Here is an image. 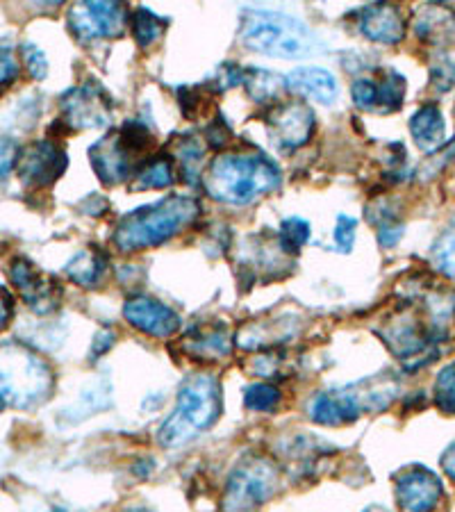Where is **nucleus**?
Instances as JSON below:
<instances>
[{
	"instance_id": "7ed1b4c3",
	"label": "nucleus",
	"mask_w": 455,
	"mask_h": 512,
	"mask_svg": "<svg viewBox=\"0 0 455 512\" xmlns=\"http://www.w3.org/2000/svg\"><path fill=\"white\" fill-rule=\"evenodd\" d=\"M242 44L255 53L280 60H305L324 48L321 39L303 21L271 10H244Z\"/></svg>"
},
{
	"instance_id": "dca6fc26",
	"label": "nucleus",
	"mask_w": 455,
	"mask_h": 512,
	"mask_svg": "<svg viewBox=\"0 0 455 512\" xmlns=\"http://www.w3.org/2000/svg\"><path fill=\"white\" fill-rule=\"evenodd\" d=\"M123 317L130 326L153 337H171L180 328L176 312L153 296H132L123 305Z\"/></svg>"
},
{
	"instance_id": "2f4dec72",
	"label": "nucleus",
	"mask_w": 455,
	"mask_h": 512,
	"mask_svg": "<svg viewBox=\"0 0 455 512\" xmlns=\"http://www.w3.org/2000/svg\"><path fill=\"white\" fill-rule=\"evenodd\" d=\"M19 76V62H16L14 46L10 41H0V89H5Z\"/></svg>"
},
{
	"instance_id": "5701e85b",
	"label": "nucleus",
	"mask_w": 455,
	"mask_h": 512,
	"mask_svg": "<svg viewBox=\"0 0 455 512\" xmlns=\"http://www.w3.org/2000/svg\"><path fill=\"white\" fill-rule=\"evenodd\" d=\"M173 160L169 153H157L153 158H148L146 162H142V167L135 171V187L137 189H162L169 187L176 178L173 173Z\"/></svg>"
},
{
	"instance_id": "e433bc0d",
	"label": "nucleus",
	"mask_w": 455,
	"mask_h": 512,
	"mask_svg": "<svg viewBox=\"0 0 455 512\" xmlns=\"http://www.w3.org/2000/svg\"><path fill=\"white\" fill-rule=\"evenodd\" d=\"M10 317H12V296L0 287V328H5Z\"/></svg>"
},
{
	"instance_id": "f8f14e48",
	"label": "nucleus",
	"mask_w": 455,
	"mask_h": 512,
	"mask_svg": "<svg viewBox=\"0 0 455 512\" xmlns=\"http://www.w3.org/2000/svg\"><path fill=\"white\" fill-rule=\"evenodd\" d=\"M353 103L360 110L390 114L403 105L405 98V80L401 73L383 71L378 80L374 78H358L353 82Z\"/></svg>"
},
{
	"instance_id": "aec40b11",
	"label": "nucleus",
	"mask_w": 455,
	"mask_h": 512,
	"mask_svg": "<svg viewBox=\"0 0 455 512\" xmlns=\"http://www.w3.org/2000/svg\"><path fill=\"white\" fill-rule=\"evenodd\" d=\"M185 346L189 353H194L203 360L226 358L230 353V335L223 324L194 326L185 335Z\"/></svg>"
},
{
	"instance_id": "39448f33",
	"label": "nucleus",
	"mask_w": 455,
	"mask_h": 512,
	"mask_svg": "<svg viewBox=\"0 0 455 512\" xmlns=\"http://www.w3.org/2000/svg\"><path fill=\"white\" fill-rule=\"evenodd\" d=\"M53 390V374L26 346H0V408H30Z\"/></svg>"
},
{
	"instance_id": "a211bd4d",
	"label": "nucleus",
	"mask_w": 455,
	"mask_h": 512,
	"mask_svg": "<svg viewBox=\"0 0 455 512\" xmlns=\"http://www.w3.org/2000/svg\"><path fill=\"white\" fill-rule=\"evenodd\" d=\"M362 415V401L351 390H328L314 396L310 417L324 426L351 424Z\"/></svg>"
},
{
	"instance_id": "6ab92c4d",
	"label": "nucleus",
	"mask_w": 455,
	"mask_h": 512,
	"mask_svg": "<svg viewBox=\"0 0 455 512\" xmlns=\"http://www.w3.org/2000/svg\"><path fill=\"white\" fill-rule=\"evenodd\" d=\"M285 87L292 94L310 98V101H317L321 105H333L339 94L333 73L321 69V66H301V69L292 71L285 78Z\"/></svg>"
},
{
	"instance_id": "2eb2a0df",
	"label": "nucleus",
	"mask_w": 455,
	"mask_h": 512,
	"mask_svg": "<svg viewBox=\"0 0 455 512\" xmlns=\"http://www.w3.org/2000/svg\"><path fill=\"white\" fill-rule=\"evenodd\" d=\"M442 481L424 467H408L396 476V499L405 512H430L442 499Z\"/></svg>"
},
{
	"instance_id": "c756f323",
	"label": "nucleus",
	"mask_w": 455,
	"mask_h": 512,
	"mask_svg": "<svg viewBox=\"0 0 455 512\" xmlns=\"http://www.w3.org/2000/svg\"><path fill=\"white\" fill-rule=\"evenodd\" d=\"M435 403L444 415H455V362L446 365L435 381Z\"/></svg>"
},
{
	"instance_id": "0eeeda50",
	"label": "nucleus",
	"mask_w": 455,
	"mask_h": 512,
	"mask_svg": "<svg viewBox=\"0 0 455 512\" xmlns=\"http://www.w3.org/2000/svg\"><path fill=\"white\" fill-rule=\"evenodd\" d=\"M278 490V469L267 458H246L228 478L223 512H258Z\"/></svg>"
},
{
	"instance_id": "473e14b6",
	"label": "nucleus",
	"mask_w": 455,
	"mask_h": 512,
	"mask_svg": "<svg viewBox=\"0 0 455 512\" xmlns=\"http://www.w3.org/2000/svg\"><path fill=\"white\" fill-rule=\"evenodd\" d=\"M355 228H358V221L351 219V217H346V214H339L335 230H333V239H335V246L342 253H349L353 249Z\"/></svg>"
},
{
	"instance_id": "f03ea898",
	"label": "nucleus",
	"mask_w": 455,
	"mask_h": 512,
	"mask_svg": "<svg viewBox=\"0 0 455 512\" xmlns=\"http://www.w3.org/2000/svg\"><path fill=\"white\" fill-rule=\"evenodd\" d=\"M280 185V171L264 153H221L205 173V189L212 198L230 205H246L253 198L273 192Z\"/></svg>"
},
{
	"instance_id": "ea45409f",
	"label": "nucleus",
	"mask_w": 455,
	"mask_h": 512,
	"mask_svg": "<svg viewBox=\"0 0 455 512\" xmlns=\"http://www.w3.org/2000/svg\"><path fill=\"white\" fill-rule=\"evenodd\" d=\"M126 512H153V510H148V508H130Z\"/></svg>"
},
{
	"instance_id": "58836bf2",
	"label": "nucleus",
	"mask_w": 455,
	"mask_h": 512,
	"mask_svg": "<svg viewBox=\"0 0 455 512\" xmlns=\"http://www.w3.org/2000/svg\"><path fill=\"white\" fill-rule=\"evenodd\" d=\"M364 512H392V510H387V508H380V506H371V508H367Z\"/></svg>"
},
{
	"instance_id": "4468645a",
	"label": "nucleus",
	"mask_w": 455,
	"mask_h": 512,
	"mask_svg": "<svg viewBox=\"0 0 455 512\" xmlns=\"http://www.w3.org/2000/svg\"><path fill=\"white\" fill-rule=\"evenodd\" d=\"M16 167H19V176L23 183L30 187H44L55 183V180L62 176V171L66 167V155L62 151V146L44 139V142L28 146L26 151L19 155Z\"/></svg>"
},
{
	"instance_id": "72a5a7b5",
	"label": "nucleus",
	"mask_w": 455,
	"mask_h": 512,
	"mask_svg": "<svg viewBox=\"0 0 455 512\" xmlns=\"http://www.w3.org/2000/svg\"><path fill=\"white\" fill-rule=\"evenodd\" d=\"M23 60H26V66H28V71H30V76L32 78H37V80H41V78H46V73H48V60H46V55H44V51H41V48H37L35 44H23Z\"/></svg>"
},
{
	"instance_id": "423d86ee",
	"label": "nucleus",
	"mask_w": 455,
	"mask_h": 512,
	"mask_svg": "<svg viewBox=\"0 0 455 512\" xmlns=\"http://www.w3.org/2000/svg\"><path fill=\"white\" fill-rule=\"evenodd\" d=\"M151 142L148 130L137 126V123H126L117 132H107L101 142L91 146V164L98 178L105 185H117L130 178L132 169H139L142 164L137 162L139 153Z\"/></svg>"
},
{
	"instance_id": "ddd939ff",
	"label": "nucleus",
	"mask_w": 455,
	"mask_h": 512,
	"mask_svg": "<svg viewBox=\"0 0 455 512\" xmlns=\"http://www.w3.org/2000/svg\"><path fill=\"white\" fill-rule=\"evenodd\" d=\"M314 123L317 121H314L312 110L303 103H283L267 114L273 144L283 148V151H294V148L308 142Z\"/></svg>"
},
{
	"instance_id": "9d476101",
	"label": "nucleus",
	"mask_w": 455,
	"mask_h": 512,
	"mask_svg": "<svg viewBox=\"0 0 455 512\" xmlns=\"http://www.w3.org/2000/svg\"><path fill=\"white\" fill-rule=\"evenodd\" d=\"M62 117L69 123L73 130H85V128H103L110 121L112 103L103 89L96 85H87L71 89L62 96Z\"/></svg>"
},
{
	"instance_id": "393cba45",
	"label": "nucleus",
	"mask_w": 455,
	"mask_h": 512,
	"mask_svg": "<svg viewBox=\"0 0 455 512\" xmlns=\"http://www.w3.org/2000/svg\"><path fill=\"white\" fill-rule=\"evenodd\" d=\"M130 26H132V35H135V41L142 48L153 46L164 32V21L157 19V16L151 10H146V7H137V10L132 12Z\"/></svg>"
},
{
	"instance_id": "9b49d317",
	"label": "nucleus",
	"mask_w": 455,
	"mask_h": 512,
	"mask_svg": "<svg viewBox=\"0 0 455 512\" xmlns=\"http://www.w3.org/2000/svg\"><path fill=\"white\" fill-rule=\"evenodd\" d=\"M10 278L14 287L19 289L23 301H26L37 315H48L53 312L62 299V287L55 283L51 276L41 274V271L26 258H16Z\"/></svg>"
},
{
	"instance_id": "b1692460",
	"label": "nucleus",
	"mask_w": 455,
	"mask_h": 512,
	"mask_svg": "<svg viewBox=\"0 0 455 512\" xmlns=\"http://www.w3.org/2000/svg\"><path fill=\"white\" fill-rule=\"evenodd\" d=\"M105 267H107L105 255L98 253L96 249H89V251H82L69 262L66 274H69V278L76 280V283L82 287H94L98 280L103 278Z\"/></svg>"
},
{
	"instance_id": "cd10ccee",
	"label": "nucleus",
	"mask_w": 455,
	"mask_h": 512,
	"mask_svg": "<svg viewBox=\"0 0 455 512\" xmlns=\"http://www.w3.org/2000/svg\"><path fill=\"white\" fill-rule=\"evenodd\" d=\"M244 403L253 412H271L280 403V390L271 383H255L246 387Z\"/></svg>"
},
{
	"instance_id": "bb28decb",
	"label": "nucleus",
	"mask_w": 455,
	"mask_h": 512,
	"mask_svg": "<svg viewBox=\"0 0 455 512\" xmlns=\"http://www.w3.org/2000/svg\"><path fill=\"white\" fill-rule=\"evenodd\" d=\"M173 155H176L178 162L182 164V171H185V178L189 183L196 180L198 173L203 171V146L196 137H178Z\"/></svg>"
},
{
	"instance_id": "f257e3e1",
	"label": "nucleus",
	"mask_w": 455,
	"mask_h": 512,
	"mask_svg": "<svg viewBox=\"0 0 455 512\" xmlns=\"http://www.w3.org/2000/svg\"><path fill=\"white\" fill-rule=\"evenodd\" d=\"M223 412V392L219 378L205 371L192 374L182 383L176 408L157 431V442L167 449L185 447L198 435L208 433Z\"/></svg>"
},
{
	"instance_id": "20e7f679",
	"label": "nucleus",
	"mask_w": 455,
	"mask_h": 512,
	"mask_svg": "<svg viewBox=\"0 0 455 512\" xmlns=\"http://www.w3.org/2000/svg\"><path fill=\"white\" fill-rule=\"evenodd\" d=\"M198 217V203L189 196H169L155 205H146L126 214L114 230V244L121 251L151 249L176 237Z\"/></svg>"
},
{
	"instance_id": "4be33fe9",
	"label": "nucleus",
	"mask_w": 455,
	"mask_h": 512,
	"mask_svg": "<svg viewBox=\"0 0 455 512\" xmlns=\"http://www.w3.org/2000/svg\"><path fill=\"white\" fill-rule=\"evenodd\" d=\"M417 35L433 44H455V14L444 7H426L417 19Z\"/></svg>"
},
{
	"instance_id": "c85d7f7f",
	"label": "nucleus",
	"mask_w": 455,
	"mask_h": 512,
	"mask_svg": "<svg viewBox=\"0 0 455 512\" xmlns=\"http://www.w3.org/2000/svg\"><path fill=\"white\" fill-rule=\"evenodd\" d=\"M433 262L444 276L455 278V221L446 228V233L437 239L433 249Z\"/></svg>"
},
{
	"instance_id": "f704fd0d",
	"label": "nucleus",
	"mask_w": 455,
	"mask_h": 512,
	"mask_svg": "<svg viewBox=\"0 0 455 512\" xmlns=\"http://www.w3.org/2000/svg\"><path fill=\"white\" fill-rule=\"evenodd\" d=\"M16 162H19V146L10 137H0V178H5Z\"/></svg>"
},
{
	"instance_id": "4c0bfd02",
	"label": "nucleus",
	"mask_w": 455,
	"mask_h": 512,
	"mask_svg": "<svg viewBox=\"0 0 455 512\" xmlns=\"http://www.w3.org/2000/svg\"><path fill=\"white\" fill-rule=\"evenodd\" d=\"M442 467H444V472L449 474L453 481H455V442L451 444L449 449L444 451V456H442Z\"/></svg>"
},
{
	"instance_id": "1a4fd4ad",
	"label": "nucleus",
	"mask_w": 455,
	"mask_h": 512,
	"mask_svg": "<svg viewBox=\"0 0 455 512\" xmlns=\"http://www.w3.org/2000/svg\"><path fill=\"white\" fill-rule=\"evenodd\" d=\"M126 21L128 10L121 3H78L69 10V26L82 41L117 37Z\"/></svg>"
},
{
	"instance_id": "c9c22d12",
	"label": "nucleus",
	"mask_w": 455,
	"mask_h": 512,
	"mask_svg": "<svg viewBox=\"0 0 455 512\" xmlns=\"http://www.w3.org/2000/svg\"><path fill=\"white\" fill-rule=\"evenodd\" d=\"M114 340H117V337H114L110 330H101V333L96 335V340H94V358H98V355H103V353H107L114 346Z\"/></svg>"
},
{
	"instance_id": "a878e982",
	"label": "nucleus",
	"mask_w": 455,
	"mask_h": 512,
	"mask_svg": "<svg viewBox=\"0 0 455 512\" xmlns=\"http://www.w3.org/2000/svg\"><path fill=\"white\" fill-rule=\"evenodd\" d=\"M244 82H246L248 94L260 103L273 101V98L280 94V89H283V82L276 78V73L264 71V69H248L244 73Z\"/></svg>"
},
{
	"instance_id": "6e6552de",
	"label": "nucleus",
	"mask_w": 455,
	"mask_h": 512,
	"mask_svg": "<svg viewBox=\"0 0 455 512\" xmlns=\"http://www.w3.org/2000/svg\"><path fill=\"white\" fill-rule=\"evenodd\" d=\"M385 330V342L390 344L392 353L401 358L408 369H419L435 358L440 333L433 326H428L417 312H399Z\"/></svg>"
},
{
	"instance_id": "7c9ffc66",
	"label": "nucleus",
	"mask_w": 455,
	"mask_h": 512,
	"mask_svg": "<svg viewBox=\"0 0 455 512\" xmlns=\"http://www.w3.org/2000/svg\"><path fill=\"white\" fill-rule=\"evenodd\" d=\"M308 239H310L308 221L292 217V219H285L283 224H280V246H283L285 251L296 253L305 242H308Z\"/></svg>"
},
{
	"instance_id": "f3484780",
	"label": "nucleus",
	"mask_w": 455,
	"mask_h": 512,
	"mask_svg": "<svg viewBox=\"0 0 455 512\" xmlns=\"http://www.w3.org/2000/svg\"><path fill=\"white\" fill-rule=\"evenodd\" d=\"M358 30L376 44H399L405 35V19L394 5H367L358 12Z\"/></svg>"
},
{
	"instance_id": "412c9836",
	"label": "nucleus",
	"mask_w": 455,
	"mask_h": 512,
	"mask_svg": "<svg viewBox=\"0 0 455 512\" xmlns=\"http://www.w3.org/2000/svg\"><path fill=\"white\" fill-rule=\"evenodd\" d=\"M444 117L435 105H426L410 119V135L424 153H437L444 146Z\"/></svg>"
}]
</instances>
